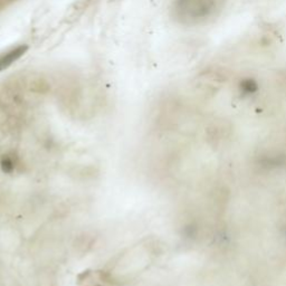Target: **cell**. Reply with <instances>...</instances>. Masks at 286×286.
Wrapping results in <instances>:
<instances>
[{
	"label": "cell",
	"mask_w": 286,
	"mask_h": 286,
	"mask_svg": "<svg viewBox=\"0 0 286 286\" xmlns=\"http://www.w3.org/2000/svg\"><path fill=\"white\" fill-rule=\"evenodd\" d=\"M224 0H174L173 17L184 25H199L213 19L221 12Z\"/></svg>",
	"instance_id": "cell-1"
},
{
	"label": "cell",
	"mask_w": 286,
	"mask_h": 286,
	"mask_svg": "<svg viewBox=\"0 0 286 286\" xmlns=\"http://www.w3.org/2000/svg\"><path fill=\"white\" fill-rule=\"evenodd\" d=\"M27 50H28L27 45H19L0 55V72L3 69L8 68L9 66H12L15 62H17L20 57H23Z\"/></svg>",
	"instance_id": "cell-2"
},
{
	"label": "cell",
	"mask_w": 286,
	"mask_h": 286,
	"mask_svg": "<svg viewBox=\"0 0 286 286\" xmlns=\"http://www.w3.org/2000/svg\"><path fill=\"white\" fill-rule=\"evenodd\" d=\"M1 168H2L3 171L7 172V173L13 172L15 168H16V161H15L13 158H9V157L2 158Z\"/></svg>",
	"instance_id": "cell-3"
}]
</instances>
